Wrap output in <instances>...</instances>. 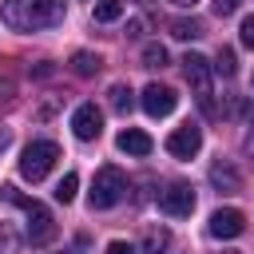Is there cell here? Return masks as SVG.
Here are the masks:
<instances>
[{
  "mask_svg": "<svg viewBox=\"0 0 254 254\" xmlns=\"http://www.w3.org/2000/svg\"><path fill=\"white\" fill-rule=\"evenodd\" d=\"M67 4L64 0H4L0 16L12 32H40V28H56L64 24Z\"/></svg>",
  "mask_w": 254,
  "mask_h": 254,
  "instance_id": "obj_1",
  "label": "cell"
},
{
  "mask_svg": "<svg viewBox=\"0 0 254 254\" xmlns=\"http://www.w3.org/2000/svg\"><path fill=\"white\" fill-rule=\"evenodd\" d=\"M0 198H4V202H12V206H20V210L28 214V238H32L36 246H44V242H52V238H56V222H52V210H48L44 202H36V198L20 194L12 183H4V187H0Z\"/></svg>",
  "mask_w": 254,
  "mask_h": 254,
  "instance_id": "obj_2",
  "label": "cell"
},
{
  "mask_svg": "<svg viewBox=\"0 0 254 254\" xmlns=\"http://www.w3.org/2000/svg\"><path fill=\"white\" fill-rule=\"evenodd\" d=\"M123 194H127V175L119 167H99L95 171V183H91V194H87L91 210H111Z\"/></svg>",
  "mask_w": 254,
  "mask_h": 254,
  "instance_id": "obj_3",
  "label": "cell"
},
{
  "mask_svg": "<svg viewBox=\"0 0 254 254\" xmlns=\"http://www.w3.org/2000/svg\"><path fill=\"white\" fill-rule=\"evenodd\" d=\"M56 159H60V147H56L52 139H32V143L20 151V175H24L28 183H40V179L56 167Z\"/></svg>",
  "mask_w": 254,
  "mask_h": 254,
  "instance_id": "obj_4",
  "label": "cell"
},
{
  "mask_svg": "<svg viewBox=\"0 0 254 254\" xmlns=\"http://www.w3.org/2000/svg\"><path fill=\"white\" fill-rule=\"evenodd\" d=\"M183 75H187L198 107H202L206 115H214V103H210V60L198 56V52H187V56H183Z\"/></svg>",
  "mask_w": 254,
  "mask_h": 254,
  "instance_id": "obj_5",
  "label": "cell"
},
{
  "mask_svg": "<svg viewBox=\"0 0 254 254\" xmlns=\"http://www.w3.org/2000/svg\"><path fill=\"white\" fill-rule=\"evenodd\" d=\"M139 103H143V111H147V115L163 119V115H171V111H175L179 95H175L167 83H147V87H143V95H139Z\"/></svg>",
  "mask_w": 254,
  "mask_h": 254,
  "instance_id": "obj_6",
  "label": "cell"
},
{
  "mask_svg": "<svg viewBox=\"0 0 254 254\" xmlns=\"http://www.w3.org/2000/svg\"><path fill=\"white\" fill-rule=\"evenodd\" d=\"M71 131H75V139H83V143L99 139V131H103V111H99L95 103H79V107L71 111Z\"/></svg>",
  "mask_w": 254,
  "mask_h": 254,
  "instance_id": "obj_7",
  "label": "cell"
},
{
  "mask_svg": "<svg viewBox=\"0 0 254 254\" xmlns=\"http://www.w3.org/2000/svg\"><path fill=\"white\" fill-rule=\"evenodd\" d=\"M198 147H202V127H194V123L175 127V131L167 135V151H171L175 159H194Z\"/></svg>",
  "mask_w": 254,
  "mask_h": 254,
  "instance_id": "obj_8",
  "label": "cell"
},
{
  "mask_svg": "<svg viewBox=\"0 0 254 254\" xmlns=\"http://www.w3.org/2000/svg\"><path fill=\"white\" fill-rule=\"evenodd\" d=\"M159 206H163V214H171V218H187V214L194 210V190H190L187 183H171V187L159 194Z\"/></svg>",
  "mask_w": 254,
  "mask_h": 254,
  "instance_id": "obj_9",
  "label": "cell"
},
{
  "mask_svg": "<svg viewBox=\"0 0 254 254\" xmlns=\"http://www.w3.org/2000/svg\"><path fill=\"white\" fill-rule=\"evenodd\" d=\"M206 230H210L214 238H238V234L246 230V218H242V210H234V206H218V210L210 214Z\"/></svg>",
  "mask_w": 254,
  "mask_h": 254,
  "instance_id": "obj_10",
  "label": "cell"
},
{
  "mask_svg": "<svg viewBox=\"0 0 254 254\" xmlns=\"http://www.w3.org/2000/svg\"><path fill=\"white\" fill-rule=\"evenodd\" d=\"M115 143H119V151H123V155H135V159L151 155V147H155V143H151V135H147V131H139V127H123Z\"/></svg>",
  "mask_w": 254,
  "mask_h": 254,
  "instance_id": "obj_11",
  "label": "cell"
},
{
  "mask_svg": "<svg viewBox=\"0 0 254 254\" xmlns=\"http://www.w3.org/2000/svg\"><path fill=\"white\" fill-rule=\"evenodd\" d=\"M210 187L222 190V194H234V190H242V179H238V171L230 163H214L210 167Z\"/></svg>",
  "mask_w": 254,
  "mask_h": 254,
  "instance_id": "obj_12",
  "label": "cell"
},
{
  "mask_svg": "<svg viewBox=\"0 0 254 254\" xmlns=\"http://www.w3.org/2000/svg\"><path fill=\"white\" fill-rule=\"evenodd\" d=\"M167 246H171V230L151 226V230H147V238H143V254H163Z\"/></svg>",
  "mask_w": 254,
  "mask_h": 254,
  "instance_id": "obj_13",
  "label": "cell"
},
{
  "mask_svg": "<svg viewBox=\"0 0 254 254\" xmlns=\"http://www.w3.org/2000/svg\"><path fill=\"white\" fill-rule=\"evenodd\" d=\"M99 64H103V60H99L95 52H75V56H71V71H75V75H95Z\"/></svg>",
  "mask_w": 254,
  "mask_h": 254,
  "instance_id": "obj_14",
  "label": "cell"
},
{
  "mask_svg": "<svg viewBox=\"0 0 254 254\" xmlns=\"http://www.w3.org/2000/svg\"><path fill=\"white\" fill-rule=\"evenodd\" d=\"M107 95H111V107H115L119 115H127V111L135 107V95H131V87H127V83H115Z\"/></svg>",
  "mask_w": 254,
  "mask_h": 254,
  "instance_id": "obj_15",
  "label": "cell"
},
{
  "mask_svg": "<svg viewBox=\"0 0 254 254\" xmlns=\"http://www.w3.org/2000/svg\"><path fill=\"white\" fill-rule=\"evenodd\" d=\"M75 190H79V175H75V171H67V175L60 179V187H56V202H64V206H67V202L75 198Z\"/></svg>",
  "mask_w": 254,
  "mask_h": 254,
  "instance_id": "obj_16",
  "label": "cell"
},
{
  "mask_svg": "<svg viewBox=\"0 0 254 254\" xmlns=\"http://www.w3.org/2000/svg\"><path fill=\"white\" fill-rule=\"evenodd\" d=\"M123 16V0H99L95 4V20L99 24H111V20H119Z\"/></svg>",
  "mask_w": 254,
  "mask_h": 254,
  "instance_id": "obj_17",
  "label": "cell"
},
{
  "mask_svg": "<svg viewBox=\"0 0 254 254\" xmlns=\"http://www.w3.org/2000/svg\"><path fill=\"white\" fill-rule=\"evenodd\" d=\"M171 36L175 40H194V36H202V24L198 20H175L171 24Z\"/></svg>",
  "mask_w": 254,
  "mask_h": 254,
  "instance_id": "obj_18",
  "label": "cell"
},
{
  "mask_svg": "<svg viewBox=\"0 0 254 254\" xmlns=\"http://www.w3.org/2000/svg\"><path fill=\"white\" fill-rule=\"evenodd\" d=\"M214 71H218V75H226V79L238 71V60H234V52H230V48H218V56H214Z\"/></svg>",
  "mask_w": 254,
  "mask_h": 254,
  "instance_id": "obj_19",
  "label": "cell"
},
{
  "mask_svg": "<svg viewBox=\"0 0 254 254\" xmlns=\"http://www.w3.org/2000/svg\"><path fill=\"white\" fill-rule=\"evenodd\" d=\"M167 64V48L163 44H147L143 48V67H163Z\"/></svg>",
  "mask_w": 254,
  "mask_h": 254,
  "instance_id": "obj_20",
  "label": "cell"
},
{
  "mask_svg": "<svg viewBox=\"0 0 254 254\" xmlns=\"http://www.w3.org/2000/svg\"><path fill=\"white\" fill-rule=\"evenodd\" d=\"M238 36H242V44H246V48L254 52V16H246V20H242V28H238Z\"/></svg>",
  "mask_w": 254,
  "mask_h": 254,
  "instance_id": "obj_21",
  "label": "cell"
},
{
  "mask_svg": "<svg viewBox=\"0 0 254 254\" xmlns=\"http://www.w3.org/2000/svg\"><path fill=\"white\" fill-rule=\"evenodd\" d=\"M107 254H139L131 242H123V238H115V242H107Z\"/></svg>",
  "mask_w": 254,
  "mask_h": 254,
  "instance_id": "obj_22",
  "label": "cell"
},
{
  "mask_svg": "<svg viewBox=\"0 0 254 254\" xmlns=\"http://www.w3.org/2000/svg\"><path fill=\"white\" fill-rule=\"evenodd\" d=\"M234 8H238V0H214V12H218V16H230Z\"/></svg>",
  "mask_w": 254,
  "mask_h": 254,
  "instance_id": "obj_23",
  "label": "cell"
},
{
  "mask_svg": "<svg viewBox=\"0 0 254 254\" xmlns=\"http://www.w3.org/2000/svg\"><path fill=\"white\" fill-rule=\"evenodd\" d=\"M139 32H143V20H139V16H135V20H131V24H127V36H139Z\"/></svg>",
  "mask_w": 254,
  "mask_h": 254,
  "instance_id": "obj_24",
  "label": "cell"
},
{
  "mask_svg": "<svg viewBox=\"0 0 254 254\" xmlns=\"http://www.w3.org/2000/svg\"><path fill=\"white\" fill-rule=\"evenodd\" d=\"M246 155H250V163H254V135H246Z\"/></svg>",
  "mask_w": 254,
  "mask_h": 254,
  "instance_id": "obj_25",
  "label": "cell"
},
{
  "mask_svg": "<svg viewBox=\"0 0 254 254\" xmlns=\"http://www.w3.org/2000/svg\"><path fill=\"white\" fill-rule=\"evenodd\" d=\"M171 4H179V8H190V4H198V0H171Z\"/></svg>",
  "mask_w": 254,
  "mask_h": 254,
  "instance_id": "obj_26",
  "label": "cell"
},
{
  "mask_svg": "<svg viewBox=\"0 0 254 254\" xmlns=\"http://www.w3.org/2000/svg\"><path fill=\"white\" fill-rule=\"evenodd\" d=\"M4 91H12V83H8V79H0V95H4Z\"/></svg>",
  "mask_w": 254,
  "mask_h": 254,
  "instance_id": "obj_27",
  "label": "cell"
},
{
  "mask_svg": "<svg viewBox=\"0 0 254 254\" xmlns=\"http://www.w3.org/2000/svg\"><path fill=\"white\" fill-rule=\"evenodd\" d=\"M222 254H238V250H222Z\"/></svg>",
  "mask_w": 254,
  "mask_h": 254,
  "instance_id": "obj_28",
  "label": "cell"
}]
</instances>
